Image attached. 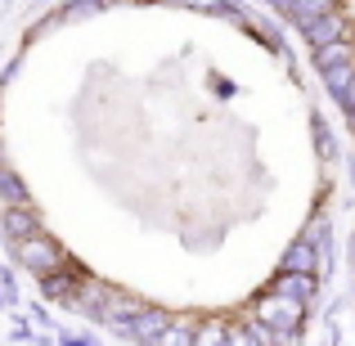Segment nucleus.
<instances>
[{
    "mask_svg": "<svg viewBox=\"0 0 355 346\" xmlns=\"http://www.w3.org/2000/svg\"><path fill=\"white\" fill-rule=\"evenodd\" d=\"M18 261H23L32 275H41V279H50V275H59V270H68V266H72L68 252H63L54 239H45V234H36V239L18 243Z\"/></svg>",
    "mask_w": 355,
    "mask_h": 346,
    "instance_id": "obj_1",
    "label": "nucleus"
},
{
    "mask_svg": "<svg viewBox=\"0 0 355 346\" xmlns=\"http://www.w3.org/2000/svg\"><path fill=\"white\" fill-rule=\"evenodd\" d=\"M257 320L270 324V329H302L306 302H293V297H279V293H261L257 297Z\"/></svg>",
    "mask_w": 355,
    "mask_h": 346,
    "instance_id": "obj_2",
    "label": "nucleus"
},
{
    "mask_svg": "<svg viewBox=\"0 0 355 346\" xmlns=\"http://www.w3.org/2000/svg\"><path fill=\"white\" fill-rule=\"evenodd\" d=\"M311 50H324V45H338V41H355V23L347 18V9H333V14L315 18L311 27H302Z\"/></svg>",
    "mask_w": 355,
    "mask_h": 346,
    "instance_id": "obj_3",
    "label": "nucleus"
},
{
    "mask_svg": "<svg viewBox=\"0 0 355 346\" xmlns=\"http://www.w3.org/2000/svg\"><path fill=\"white\" fill-rule=\"evenodd\" d=\"M166 329H171V315L157 311V306H144V311L126 324V338H135V342H144V346H157V338H162Z\"/></svg>",
    "mask_w": 355,
    "mask_h": 346,
    "instance_id": "obj_4",
    "label": "nucleus"
},
{
    "mask_svg": "<svg viewBox=\"0 0 355 346\" xmlns=\"http://www.w3.org/2000/svg\"><path fill=\"white\" fill-rule=\"evenodd\" d=\"M279 9H284V14L293 18L297 27H311L315 18L333 14V9H342V5H338V0H284V5H279Z\"/></svg>",
    "mask_w": 355,
    "mask_h": 346,
    "instance_id": "obj_5",
    "label": "nucleus"
},
{
    "mask_svg": "<svg viewBox=\"0 0 355 346\" xmlns=\"http://www.w3.org/2000/svg\"><path fill=\"white\" fill-rule=\"evenodd\" d=\"M315 261H320V252L311 248V239H302V243H293V248L284 252L279 275H315Z\"/></svg>",
    "mask_w": 355,
    "mask_h": 346,
    "instance_id": "obj_6",
    "label": "nucleus"
},
{
    "mask_svg": "<svg viewBox=\"0 0 355 346\" xmlns=\"http://www.w3.org/2000/svg\"><path fill=\"white\" fill-rule=\"evenodd\" d=\"M266 293L293 297V302H311L315 297V275H275V284H270Z\"/></svg>",
    "mask_w": 355,
    "mask_h": 346,
    "instance_id": "obj_7",
    "label": "nucleus"
},
{
    "mask_svg": "<svg viewBox=\"0 0 355 346\" xmlns=\"http://www.w3.org/2000/svg\"><path fill=\"white\" fill-rule=\"evenodd\" d=\"M311 54H315V68H320V72L351 68V63H355V41H338V45H324V50H311Z\"/></svg>",
    "mask_w": 355,
    "mask_h": 346,
    "instance_id": "obj_8",
    "label": "nucleus"
},
{
    "mask_svg": "<svg viewBox=\"0 0 355 346\" xmlns=\"http://www.w3.org/2000/svg\"><path fill=\"white\" fill-rule=\"evenodd\" d=\"M5 230L14 234L18 243H27V239H36V234H41V225H36V211H32V207H9V211H5Z\"/></svg>",
    "mask_w": 355,
    "mask_h": 346,
    "instance_id": "obj_9",
    "label": "nucleus"
},
{
    "mask_svg": "<svg viewBox=\"0 0 355 346\" xmlns=\"http://www.w3.org/2000/svg\"><path fill=\"white\" fill-rule=\"evenodd\" d=\"M193 333H198V320H171V329L157 338V346H193Z\"/></svg>",
    "mask_w": 355,
    "mask_h": 346,
    "instance_id": "obj_10",
    "label": "nucleus"
},
{
    "mask_svg": "<svg viewBox=\"0 0 355 346\" xmlns=\"http://www.w3.org/2000/svg\"><path fill=\"white\" fill-rule=\"evenodd\" d=\"M230 338V324L225 320H207V324H198V333H193V346H225Z\"/></svg>",
    "mask_w": 355,
    "mask_h": 346,
    "instance_id": "obj_11",
    "label": "nucleus"
},
{
    "mask_svg": "<svg viewBox=\"0 0 355 346\" xmlns=\"http://www.w3.org/2000/svg\"><path fill=\"white\" fill-rule=\"evenodd\" d=\"M351 81H355V63H351V68H333V72H324V86H329L338 99L351 90Z\"/></svg>",
    "mask_w": 355,
    "mask_h": 346,
    "instance_id": "obj_12",
    "label": "nucleus"
},
{
    "mask_svg": "<svg viewBox=\"0 0 355 346\" xmlns=\"http://www.w3.org/2000/svg\"><path fill=\"white\" fill-rule=\"evenodd\" d=\"M0 198H5V202H14V207H27V193H23V184H18L9 171H0Z\"/></svg>",
    "mask_w": 355,
    "mask_h": 346,
    "instance_id": "obj_13",
    "label": "nucleus"
},
{
    "mask_svg": "<svg viewBox=\"0 0 355 346\" xmlns=\"http://www.w3.org/2000/svg\"><path fill=\"white\" fill-rule=\"evenodd\" d=\"M225 346H257V342H252V333L243 329V324H230V338H225Z\"/></svg>",
    "mask_w": 355,
    "mask_h": 346,
    "instance_id": "obj_14",
    "label": "nucleus"
},
{
    "mask_svg": "<svg viewBox=\"0 0 355 346\" xmlns=\"http://www.w3.org/2000/svg\"><path fill=\"white\" fill-rule=\"evenodd\" d=\"M342 108H347V117H355V81H351L347 95H342Z\"/></svg>",
    "mask_w": 355,
    "mask_h": 346,
    "instance_id": "obj_15",
    "label": "nucleus"
},
{
    "mask_svg": "<svg viewBox=\"0 0 355 346\" xmlns=\"http://www.w3.org/2000/svg\"><path fill=\"white\" fill-rule=\"evenodd\" d=\"M351 130H355V117H351Z\"/></svg>",
    "mask_w": 355,
    "mask_h": 346,
    "instance_id": "obj_16",
    "label": "nucleus"
}]
</instances>
